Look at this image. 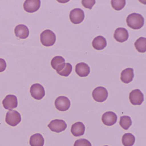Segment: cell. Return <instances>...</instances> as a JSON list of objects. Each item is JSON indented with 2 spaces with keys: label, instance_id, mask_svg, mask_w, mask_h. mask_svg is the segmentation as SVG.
I'll use <instances>...</instances> for the list:
<instances>
[{
  "label": "cell",
  "instance_id": "cell-1",
  "mask_svg": "<svg viewBox=\"0 0 146 146\" xmlns=\"http://www.w3.org/2000/svg\"><path fill=\"white\" fill-rule=\"evenodd\" d=\"M126 23L130 28L134 30H138L144 25V19L143 16L139 13H132L126 18Z\"/></svg>",
  "mask_w": 146,
  "mask_h": 146
},
{
  "label": "cell",
  "instance_id": "cell-2",
  "mask_svg": "<svg viewBox=\"0 0 146 146\" xmlns=\"http://www.w3.org/2000/svg\"><path fill=\"white\" fill-rule=\"evenodd\" d=\"M55 34L50 30L44 31L40 35V41L43 46L49 47L54 45L56 42Z\"/></svg>",
  "mask_w": 146,
  "mask_h": 146
},
{
  "label": "cell",
  "instance_id": "cell-3",
  "mask_svg": "<svg viewBox=\"0 0 146 146\" xmlns=\"http://www.w3.org/2000/svg\"><path fill=\"white\" fill-rule=\"evenodd\" d=\"M22 120L21 114L15 110H10L6 116L5 121L7 123L12 126H16Z\"/></svg>",
  "mask_w": 146,
  "mask_h": 146
},
{
  "label": "cell",
  "instance_id": "cell-4",
  "mask_svg": "<svg viewBox=\"0 0 146 146\" xmlns=\"http://www.w3.org/2000/svg\"><path fill=\"white\" fill-rule=\"evenodd\" d=\"M108 92L106 88L98 87L96 88L92 93V96L96 101L99 102H104L108 97Z\"/></svg>",
  "mask_w": 146,
  "mask_h": 146
},
{
  "label": "cell",
  "instance_id": "cell-5",
  "mask_svg": "<svg viewBox=\"0 0 146 146\" xmlns=\"http://www.w3.org/2000/svg\"><path fill=\"white\" fill-rule=\"evenodd\" d=\"M31 96L35 100H42L45 96V90L44 87L40 84H35L30 88Z\"/></svg>",
  "mask_w": 146,
  "mask_h": 146
},
{
  "label": "cell",
  "instance_id": "cell-6",
  "mask_svg": "<svg viewBox=\"0 0 146 146\" xmlns=\"http://www.w3.org/2000/svg\"><path fill=\"white\" fill-rule=\"evenodd\" d=\"M84 12L80 8H75L70 12V20L74 24H79L82 23L84 20Z\"/></svg>",
  "mask_w": 146,
  "mask_h": 146
},
{
  "label": "cell",
  "instance_id": "cell-7",
  "mask_svg": "<svg viewBox=\"0 0 146 146\" xmlns=\"http://www.w3.org/2000/svg\"><path fill=\"white\" fill-rule=\"evenodd\" d=\"M48 126L52 131L56 133L64 131L67 128L66 123L63 119H55L52 120Z\"/></svg>",
  "mask_w": 146,
  "mask_h": 146
},
{
  "label": "cell",
  "instance_id": "cell-8",
  "mask_svg": "<svg viewBox=\"0 0 146 146\" xmlns=\"http://www.w3.org/2000/svg\"><path fill=\"white\" fill-rule=\"evenodd\" d=\"M54 105L56 108L59 111H65L70 108L71 102L69 98L66 96H60L56 99Z\"/></svg>",
  "mask_w": 146,
  "mask_h": 146
},
{
  "label": "cell",
  "instance_id": "cell-9",
  "mask_svg": "<svg viewBox=\"0 0 146 146\" xmlns=\"http://www.w3.org/2000/svg\"><path fill=\"white\" fill-rule=\"evenodd\" d=\"M130 102L134 106L141 105L144 101L143 94L139 89H135L131 91L129 94Z\"/></svg>",
  "mask_w": 146,
  "mask_h": 146
},
{
  "label": "cell",
  "instance_id": "cell-10",
  "mask_svg": "<svg viewBox=\"0 0 146 146\" xmlns=\"http://www.w3.org/2000/svg\"><path fill=\"white\" fill-rule=\"evenodd\" d=\"M40 0H26L23 5L25 11L29 13H33L37 11L40 7Z\"/></svg>",
  "mask_w": 146,
  "mask_h": 146
},
{
  "label": "cell",
  "instance_id": "cell-11",
  "mask_svg": "<svg viewBox=\"0 0 146 146\" xmlns=\"http://www.w3.org/2000/svg\"><path fill=\"white\" fill-rule=\"evenodd\" d=\"M18 100L14 95H8L2 102L3 107L5 109L12 110L18 106Z\"/></svg>",
  "mask_w": 146,
  "mask_h": 146
},
{
  "label": "cell",
  "instance_id": "cell-12",
  "mask_svg": "<svg viewBox=\"0 0 146 146\" xmlns=\"http://www.w3.org/2000/svg\"><path fill=\"white\" fill-rule=\"evenodd\" d=\"M117 120V114L112 111L105 113L102 117V123L107 126H111L116 123Z\"/></svg>",
  "mask_w": 146,
  "mask_h": 146
},
{
  "label": "cell",
  "instance_id": "cell-13",
  "mask_svg": "<svg viewBox=\"0 0 146 146\" xmlns=\"http://www.w3.org/2000/svg\"><path fill=\"white\" fill-rule=\"evenodd\" d=\"M129 36L128 31L123 28H119L116 29L113 35L114 39L117 41L121 43L127 40Z\"/></svg>",
  "mask_w": 146,
  "mask_h": 146
},
{
  "label": "cell",
  "instance_id": "cell-14",
  "mask_svg": "<svg viewBox=\"0 0 146 146\" xmlns=\"http://www.w3.org/2000/svg\"><path fill=\"white\" fill-rule=\"evenodd\" d=\"M76 72L79 76L85 77L90 73V67L86 63L81 62L76 65Z\"/></svg>",
  "mask_w": 146,
  "mask_h": 146
},
{
  "label": "cell",
  "instance_id": "cell-15",
  "mask_svg": "<svg viewBox=\"0 0 146 146\" xmlns=\"http://www.w3.org/2000/svg\"><path fill=\"white\" fill-rule=\"evenodd\" d=\"M14 31L16 36L20 39H26L29 35V30L27 26L24 25H19L16 26Z\"/></svg>",
  "mask_w": 146,
  "mask_h": 146
},
{
  "label": "cell",
  "instance_id": "cell-16",
  "mask_svg": "<svg viewBox=\"0 0 146 146\" xmlns=\"http://www.w3.org/2000/svg\"><path fill=\"white\" fill-rule=\"evenodd\" d=\"M134 77V70L132 68H126L121 72L120 79L124 83H129L132 82Z\"/></svg>",
  "mask_w": 146,
  "mask_h": 146
},
{
  "label": "cell",
  "instance_id": "cell-17",
  "mask_svg": "<svg viewBox=\"0 0 146 146\" xmlns=\"http://www.w3.org/2000/svg\"><path fill=\"white\" fill-rule=\"evenodd\" d=\"M51 64L52 67L58 72L64 68L65 65V60L62 56H55L51 60Z\"/></svg>",
  "mask_w": 146,
  "mask_h": 146
},
{
  "label": "cell",
  "instance_id": "cell-18",
  "mask_svg": "<svg viewBox=\"0 0 146 146\" xmlns=\"http://www.w3.org/2000/svg\"><path fill=\"white\" fill-rule=\"evenodd\" d=\"M85 127L82 122H78L72 125L71 131L75 137H79L83 135L85 132Z\"/></svg>",
  "mask_w": 146,
  "mask_h": 146
},
{
  "label": "cell",
  "instance_id": "cell-19",
  "mask_svg": "<svg viewBox=\"0 0 146 146\" xmlns=\"http://www.w3.org/2000/svg\"><path fill=\"white\" fill-rule=\"evenodd\" d=\"M107 45L106 38L102 36H99L94 38L92 42V46L94 49L102 50L104 49Z\"/></svg>",
  "mask_w": 146,
  "mask_h": 146
},
{
  "label": "cell",
  "instance_id": "cell-20",
  "mask_svg": "<svg viewBox=\"0 0 146 146\" xmlns=\"http://www.w3.org/2000/svg\"><path fill=\"white\" fill-rule=\"evenodd\" d=\"M44 142V137L40 133L32 135L30 139V144L31 146H43Z\"/></svg>",
  "mask_w": 146,
  "mask_h": 146
},
{
  "label": "cell",
  "instance_id": "cell-21",
  "mask_svg": "<svg viewBox=\"0 0 146 146\" xmlns=\"http://www.w3.org/2000/svg\"><path fill=\"white\" fill-rule=\"evenodd\" d=\"M135 137L131 133H125L122 137V143L124 146H132L135 143Z\"/></svg>",
  "mask_w": 146,
  "mask_h": 146
},
{
  "label": "cell",
  "instance_id": "cell-22",
  "mask_svg": "<svg viewBox=\"0 0 146 146\" xmlns=\"http://www.w3.org/2000/svg\"><path fill=\"white\" fill-rule=\"evenodd\" d=\"M135 47L139 52L144 53L146 51V38L141 37L135 42Z\"/></svg>",
  "mask_w": 146,
  "mask_h": 146
},
{
  "label": "cell",
  "instance_id": "cell-23",
  "mask_svg": "<svg viewBox=\"0 0 146 146\" xmlns=\"http://www.w3.org/2000/svg\"><path fill=\"white\" fill-rule=\"evenodd\" d=\"M119 125L125 130H127L132 125V121L130 117L123 116L120 117Z\"/></svg>",
  "mask_w": 146,
  "mask_h": 146
},
{
  "label": "cell",
  "instance_id": "cell-24",
  "mask_svg": "<svg viewBox=\"0 0 146 146\" xmlns=\"http://www.w3.org/2000/svg\"><path fill=\"white\" fill-rule=\"evenodd\" d=\"M112 7L117 11H120L125 6V0H112L111 1Z\"/></svg>",
  "mask_w": 146,
  "mask_h": 146
},
{
  "label": "cell",
  "instance_id": "cell-25",
  "mask_svg": "<svg viewBox=\"0 0 146 146\" xmlns=\"http://www.w3.org/2000/svg\"><path fill=\"white\" fill-rule=\"evenodd\" d=\"M72 70V66L70 63H66L63 69L59 72H57L59 75L67 77L71 73Z\"/></svg>",
  "mask_w": 146,
  "mask_h": 146
},
{
  "label": "cell",
  "instance_id": "cell-26",
  "mask_svg": "<svg viewBox=\"0 0 146 146\" xmlns=\"http://www.w3.org/2000/svg\"><path fill=\"white\" fill-rule=\"evenodd\" d=\"M74 146H92V145L88 140L82 138L76 140L74 143Z\"/></svg>",
  "mask_w": 146,
  "mask_h": 146
},
{
  "label": "cell",
  "instance_id": "cell-27",
  "mask_svg": "<svg viewBox=\"0 0 146 146\" xmlns=\"http://www.w3.org/2000/svg\"><path fill=\"white\" fill-rule=\"evenodd\" d=\"M82 5L85 8L91 10L94 5L95 4V0H83L82 1Z\"/></svg>",
  "mask_w": 146,
  "mask_h": 146
},
{
  "label": "cell",
  "instance_id": "cell-28",
  "mask_svg": "<svg viewBox=\"0 0 146 146\" xmlns=\"http://www.w3.org/2000/svg\"><path fill=\"white\" fill-rule=\"evenodd\" d=\"M7 63L3 58H0V72H3L6 69Z\"/></svg>",
  "mask_w": 146,
  "mask_h": 146
},
{
  "label": "cell",
  "instance_id": "cell-29",
  "mask_svg": "<svg viewBox=\"0 0 146 146\" xmlns=\"http://www.w3.org/2000/svg\"><path fill=\"white\" fill-rule=\"evenodd\" d=\"M107 146V145H106V146Z\"/></svg>",
  "mask_w": 146,
  "mask_h": 146
}]
</instances>
